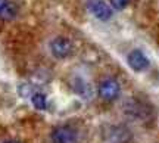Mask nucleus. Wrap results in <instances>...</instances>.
Here are the masks:
<instances>
[{"instance_id": "nucleus-1", "label": "nucleus", "mask_w": 159, "mask_h": 143, "mask_svg": "<svg viewBox=\"0 0 159 143\" xmlns=\"http://www.w3.org/2000/svg\"><path fill=\"white\" fill-rule=\"evenodd\" d=\"M124 114L134 121H148L152 117V108L146 102L136 97H130L124 102Z\"/></svg>"}, {"instance_id": "nucleus-2", "label": "nucleus", "mask_w": 159, "mask_h": 143, "mask_svg": "<svg viewBox=\"0 0 159 143\" xmlns=\"http://www.w3.org/2000/svg\"><path fill=\"white\" fill-rule=\"evenodd\" d=\"M52 143H78V133L71 126H57L52 130Z\"/></svg>"}, {"instance_id": "nucleus-3", "label": "nucleus", "mask_w": 159, "mask_h": 143, "mask_svg": "<svg viewBox=\"0 0 159 143\" xmlns=\"http://www.w3.org/2000/svg\"><path fill=\"white\" fill-rule=\"evenodd\" d=\"M121 95V86L115 78H105L99 84V96L105 102H114Z\"/></svg>"}, {"instance_id": "nucleus-4", "label": "nucleus", "mask_w": 159, "mask_h": 143, "mask_svg": "<svg viewBox=\"0 0 159 143\" xmlns=\"http://www.w3.org/2000/svg\"><path fill=\"white\" fill-rule=\"evenodd\" d=\"M50 52L52 55L57 59H66L72 55V50H74V46L69 39L66 37H56L50 41Z\"/></svg>"}, {"instance_id": "nucleus-5", "label": "nucleus", "mask_w": 159, "mask_h": 143, "mask_svg": "<svg viewBox=\"0 0 159 143\" xmlns=\"http://www.w3.org/2000/svg\"><path fill=\"white\" fill-rule=\"evenodd\" d=\"M106 140L109 143H130L133 140V133L128 127L122 124L111 126L106 131Z\"/></svg>"}, {"instance_id": "nucleus-6", "label": "nucleus", "mask_w": 159, "mask_h": 143, "mask_svg": "<svg viewBox=\"0 0 159 143\" xmlns=\"http://www.w3.org/2000/svg\"><path fill=\"white\" fill-rule=\"evenodd\" d=\"M87 9L99 21H108L114 15L112 7L103 0H89L87 2Z\"/></svg>"}, {"instance_id": "nucleus-7", "label": "nucleus", "mask_w": 159, "mask_h": 143, "mask_svg": "<svg viewBox=\"0 0 159 143\" xmlns=\"http://www.w3.org/2000/svg\"><path fill=\"white\" fill-rule=\"evenodd\" d=\"M127 63H128V67H130L133 71L142 72V71L149 68L150 61H149L148 56H146L140 49H134V50H131L130 53H128V56H127Z\"/></svg>"}, {"instance_id": "nucleus-8", "label": "nucleus", "mask_w": 159, "mask_h": 143, "mask_svg": "<svg viewBox=\"0 0 159 143\" xmlns=\"http://www.w3.org/2000/svg\"><path fill=\"white\" fill-rule=\"evenodd\" d=\"M71 87L74 90L75 95H78L81 99L84 100H89L93 97V89H91V84L89 81L83 78V77H74L72 81H71Z\"/></svg>"}, {"instance_id": "nucleus-9", "label": "nucleus", "mask_w": 159, "mask_h": 143, "mask_svg": "<svg viewBox=\"0 0 159 143\" xmlns=\"http://www.w3.org/2000/svg\"><path fill=\"white\" fill-rule=\"evenodd\" d=\"M18 15V6L11 0H0V18L2 19H13Z\"/></svg>"}, {"instance_id": "nucleus-10", "label": "nucleus", "mask_w": 159, "mask_h": 143, "mask_svg": "<svg viewBox=\"0 0 159 143\" xmlns=\"http://www.w3.org/2000/svg\"><path fill=\"white\" fill-rule=\"evenodd\" d=\"M31 102H33V106L39 111H46L47 109V97H46L44 93L35 92L31 95Z\"/></svg>"}, {"instance_id": "nucleus-11", "label": "nucleus", "mask_w": 159, "mask_h": 143, "mask_svg": "<svg viewBox=\"0 0 159 143\" xmlns=\"http://www.w3.org/2000/svg\"><path fill=\"white\" fill-rule=\"evenodd\" d=\"M130 3V0H111V7H114L116 11H122L125 9Z\"/></svg>"}, {"instance_id": "nucleus-12", "label": "nucleus", "mask_w": 159, "mask_h": 143, "mask_svg": "<svg viewBox=\"0 0 159 143\" xmlns=\"http://www.w3.org/2000/svg\"><path fill=\"white\" fill-rule=\"evenodd\" d=\"M3 143H19V142H16V140H7V142H3Z\"/></svg>"}]
</instances>
